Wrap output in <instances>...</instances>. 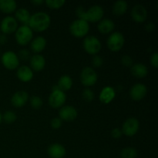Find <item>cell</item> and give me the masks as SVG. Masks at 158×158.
I'll list each match as a JSON object with an SVG mask.
<instances>
[{"label":"cell","mask_w":158,"mask_h":158,"mask_svg":"<svg viewBox=\"0 0 158 158\" xmlns=\"http://www.w3.org/2000/svg\"><path fill=\"white\" fill-rule=\"evenodd\" d=\"M47 41L43 36H36L35 38L32 39L30 43V48L33 52L35 54H40L43 52L46 47Z\"/></svg>","instance_id":"20"},{"label":"cell","mask_w":158,"mask_h":158,"mask_svg":"<svg viewBox=\"0 0 158 158\" xmlns=\"http://www.w3.org/2000/svg\"><path fill=\"white\" fill-rule=\"evenodd\" d=\"M8 42V38L5 34H0V45L6 44Z\"/></svg>","instance_id":"39"},{"label":"cell","mask_w":158,"mask_h":158,"mask_svg":"<svg viewBox=\"0 0 158 158\" xmlns=\"http://www.w3.org/2000/svg\"><path fill=\"white\" fill-rule=\"evenodd\" d=\"M78 19L86 21L87 23H97L103 19L104 10L100 5H94L90 8L85 10L83 6H79L76 10Z\"/></svg>","instance_id":"1"},{"label":"cell","mask_w":158,"mask_h":158,"mask_svg":"<svg viewBox=\"0 0 158 158\" xmlns=\"http://www.w3.org/2000/svg\"><path fill=\"white\" fill-rule=\"evenodd\" d=\"M44 2L45 1H43V0H32V1H31V3H32L33 6H40V5H43Z\"/></svg>","instance_id":"40"},{"label":"cell","mask_w":158,"mask_h":158,"mask_svg":"<svg viewBox=\"0 0 158 158\" xmlns=\"http://www.w3.org/2000/svg\"><path fill=\"white\" fill-rule=\"evenodd\" d=\"M125 38L120 32H113L106 40V46L111 52H119L123 47Z\"/></svg>","instance_id":"7"},{"label":"cell","mask_w":158,"mask_h":158,"mask_svg":"<svg viewBox=\"0 0 158 158\" xmlns=\"http://www.w3.org/2000/svg\"><path fill=\"white\" fill-rule=\"evenodd\" d=\"M92 65L94 68H100L103 65V60L101 56L95 55L92 58Z\"/></svg>","instance_id":"33"},{"label":"cell","mask_w":158,"mask_h":158,"mask_svg":"<svg viewBox=\"0 0 158 158\" xmlns=\"http://www.w3.org/2000/svg\"><path fill=\"white\" fill-rule=\"evenodd\" d=\"M18 57L19 59H21L22 60L26 61V60H28L29 59H30V53H29V52L26 49H21V50L19 51V52Z\"/></svg>","instance_id":"35"},{"label":"cell","mask_w":158,"mask_h":158,"mask_svg":"<svg viewBox=\"0 0 158 158\" xmlns=\"http://www.w3.org/2000/svg\"><path fill=\"white\" fill-rule=\"evenodd\" d=\"M2 120L5 123H7V124H11V123H13L16 120L17 116L13 111L7 110L2 114Z\"/></svg>","instance_id":"29"},{"label":"cell","mask_w":158,"mask_h":158,"mask_svg":"<svg viewBox=\"0 0 158 158\" xmlns=\"http://www.w3.org/2000/svg\"><path fill=\"white\" fill-rule=\"evenodd\" d=\"M51 24V18L49 14L45 12H37L31 15L28 26L37 32H42L48 29Z\"/></svg>","instance_id":"2"},{"label":"cell","mask_w":158,"mask_h":158,"mask_svg":"<svg viewBox=\"0 0 158 158\" xmlns=\"http://www.w3.org/2000/svg\"><path fill=\"white\" fill-rule=\"evenodd\" d=\"M29 101V94L24 90H19L15 92L11 98V103L16 108L24 106Z\"/></svg>","instance_id":"15"},{"label":"cell","mask_w":158,"mask_h":158,"mask_svg":"<svg viewBox=\"0 0 158 158\" xmlns=\"http://www.w3.org/2000/svg\"><path fill=\"white\" fill-rule=\"evenodd\" d=\"M66 101V93L58 89L57 86H52V92L49 97V106L54 109H59L64 106Z\"/></svg>","instance_id":"6"},{"label":"cell","mask_w":158,"mask_h":158,"mask_svg":"<svg viewBox=\"0 0 158 158\" xmlns=\"http://www.w3.org/2000/svg\"><path fill=\"white\" fill-rule=\"evenodd\" d=\"M1 63L2 66L9 70H15L19 66L18 55L12 51H6L2 55Z\"/></svg>","instance_id":"9"},{"label":"cell","mask_w":158,"mask_h":158,"mask_svg":"<svg viewBox=\"0 0 158 158\" xmlns=\"http://www.w3.org/2000/svg\"><path fill=\"white\" fill-rule=\"evenodd\" d=\"M63 125V121L60 117H55V118L52 119L50 122V126L52 129L54 130H58Z\"/></svg>","instance_id":"34"},{"label":"cell","mask_w":158,"mask_h":158,"mask_svg":"<svg viewBox=\"0 0 158 158\" xmlns=\"http://www.w3.org/2000/svg\"><path fill=\"white\" fill-rule=\"evenodd\" d=\"M16 76L19 80L23 83H28L32 80L34 73L32 69L29 66L23 65L17 69Z\"/></svg>","instance_id":"18"},{"label":"cell","mask_w":158,"mask_h":158,"mask_svg":"<svg viewBox=\"0 0 158 158\" xmlns=\"http://www.w3.org/2000/svg\"><path fill=\"white\" fill-rule=\"evenodd\" d=\"M48 155L51 158H63L66 156V151L64 146L60 143H52L48 148Z\"/></svg>","instance_id":"19"},{"label":"cell","mask_w":158,"mask_h":158,"mask_svg":"<svg viewBox=\"0 0 158 158\" xmlns=\"http://www.w3.org/2000/svg\"><path fill=\"white\" fill-rule=\"evenodd\" d=\"M127 9V2L124 1V0H118V1L115 2L113 5L112 12L114 15H117V16H121L126 13Z\"/></svg>","instance_id":"24"},{"label":"cell","mask_w":158,"mask_h":158,"mask_svg":"<svg viewBox=\"0 0 158 158\" xmlns=\"http://www.w3.org/2000/svg\"><path fill=\"white\" fill-rule=\"evenodd\" d=\"M15 39L19 46H27L33 39V31L29 26H21L15 32Z\"/></svg>","instance_id":"4"},{"label":"cell","mask_w":158,"mask_h":158,"mask_svg":"<svg viewBox=\"0 0 158 158\" xmlns=\"http://www.w3.org/2000/svg\"><path fill=\"white\" fill-rule=\"evenodd\" d=\"M78 116V112L74 106L66 105L60 108L59 111V117L62 121L71 122L76 120Z\"/></svg>","instance_id":"13"},{"label":"cell","mask_w":158,"mask_h":158,"mask_svg":"<svg viewBox=\"0 0 158 158\" xmlns=\"http://www.w3.org/2000/svg\"><path fill=\"white\" fill-rule=\"evenodd\" d=\"M2 114L1 111H0V124H1L2 121Z\"/></svg>","instance_id":"41"},{"label":"cell","mask_w":158,"mask_h":158,"mask_svg":"<svg viewBox=\"0 0 158 158\" xmlns=\"http://www.w3.org/2000/svg\"><path fill=\"white\" fill-rule=\"evenodd\" d=\"M148 9L143 5L137 4L131 9V18L134 22L137 23H144L148 18Z\"/></svg>","instance_id":"12"},{"label":"cell","mask_w":158,"mask_h":158,"mask_svg":"<svg viewBox=\"0 0 158 158\" xmlns=\"http://www.w3.org/2000/svg\"><path fill=\"white\" fill-rule=\"evenodd\" d=\"M148 88L143 83H136L130 90V97L134 101H140L147 96Z\"/></svg>","instance_id":"14"},{"label":"cell","mask_w":158,"mask_h":158,"mask_svg":"<svg viewBox=\"0 0 158 158\" xmlns=\"http://www.w3.org/2000/svg\"><path fill=\"white\" fill-rule=\"evenodd\" d=\"M29 63H30V68L32 71L35 72L43 70L46 64V59L41 54H34L33 56H32L29 59Z\"/></svg>","instance_id":"17"},{"label":"cell","mask_w":158,"mask_h":158,"mask_svg":"<svg viewBox=\"0 0 158 158\" xmlns=\"http://www.w3.org/2000/svg\"><path fill=\"white\" fill-rule=\"evenodd\" d=\"M140 129V122L135 117H130L127 119L123 123L121 131L122 134L127 137H134L137 134Z\"/></svg>","instance_id":"10"},{"label":"cell","mask_w":158,"mask_h":158,"mask_svg":"<svg viewBox=\"0 0 158 158\" xmlns=\"http://www.w3.org/2000/svg\"><path fill=\"white\" fill-rule=\"evenodd\" d=\"M82 97L83 100L86 102H91L94 100L95 95H94V91L89 88H86L82 92Z\"/></svg>","instance_id":"31"},{"label":"cell","mask_w":158,"mask_h":158,"mask_svg":"<svg viewBox=\"0 0 158 158\" xmlns=\"http://www.w3.org/2000/svg\"><path fill=\"white\" fill-rule=\"evenodd\" d=\"M73 83V79L69 76L63 75L59 79L56 86L59 89L65 93L66 91L69 90L72 88Z\"/></svg>","instance_id":"25"},{"label":"cell","mask_w":158,"mask_h":158,"mask_svg":"<svg viewBox=\"0 0 158 158\" xmlns=\"http://www.w3.org/2000/svg\"><path fill=\"white\" fill-rule=\"evenodd\" d=\"M138 153L134 148L132 147H127L123 148L120 152L121 158H137Z\"/></svg>","instance_id":"27"},{"label":"cell","mask_w":158,"mask_h":158,"mask_svg":"<svg viewBox=\"0 0 158 158\" xmlns=\"http://www.w3.org/2000/svg\"><path fill=\"white\" fill-rule=\"evenodd\" d=\"M83 47L88 54L97 55L102 49L101 42L95 35H87L83 41Z\"/></svg>","instance_id":"5"},{"label":"cell","mask_w":158,"mask_h":158,"mask_svg":"<svg viewBox=\"0 0 158 158\" xmlns=\"http://www.w3.org/2000/svg\"><path fill=\"white\" fill-rule=\"evenodd\" d=\"M150 61H151V66L154 68H155V69H157L158 67V53L157 52H154V53L151 56Z\"/></svg>","instance_id":"36"},{"label":"cell","mask_w":158,"mask_h":158,"mask_svg":"<svg viewBox=\"0 0 158 158\" xmlns=\"http://www.w3.org/2000/svg\"><path fill=\"white\" fill-rule=\"evenodd\" d=\"M17 29H18V22L13 16L7 15L4 17L0 23V32L5 35L15 32Z\"/></svg>","instance_id":"11"},{"label":"cell","mask_w":158,"mask_h":158,"mask_svg":"<svg viewBox=\"0 0 158 158\" xmlns=\"http://www.w3.org/2000/svg\"><path fill=\"white\" fill-rule=\"evenodd\" d=\"M122 64L126 67H131L134 65V60L132 57L129 55H123L120 60Z\"/></svg>","instance_id":"32"},{"label":"cell","mask_w":158,"mask_h":158,"mask_svg":"<svg viewBox=\"0 0 158 158\" xmlns=\"http://www.w3.org/2000/svg\"><path fill=\"white\" fill-rule=\"evenodd\" d=\"M145 29L149 32H154V31L155 30V25H154V23H152V22H150V23H148V24L145 26Z\"/></svg>","instance_id":"38"},{"label":"cell","mask_w":158,"mask_h":158,"mask_svg":"<svg viewBox=\"0 0 158 158\" xmlns=\"http://www.w3.org/2000/svg\"><path fill=\"white\" fill-rule=\"evenodd\" d=\"M45 4L51 9H59L66 4L65 0H46Z\"/></svg>","instance_id":"28"},{"label":"cell","mask_w":158,"mask_h":158,"mask_svg":"<svg viewBox=\"0 0 158 158\" xmlns=\"http://www.w3.org/2000/svg\"><path fill=\"white\" fill-rule=\"evenodd\" d=\"M30 16L29 11L25 8H20L16 9L15 12V19L16 21H19L20 23H23V26H28Z\"/></svg>","instance_id":"26"},{"label":"cell","mask_w":158,"mask_h":158,"mask_svg":"<svg viewBox=\"0 0 158 158\" xmlns=\"http://www.w3.org/2000/svg\"><path fill=\"white\" fill-rule=\"evenodd\" d=\"M97 29L102 34H111L115 29V23L109 19H103L99 22Z\"/></svg>","instance_id":"21"},{"label":"cell","mask_w":158,"mask_h":158,"mask_svg":"<svg viewBox=\"0 0 158 158\" xmlns=\"http://www.w3.org/2000/svg\"><path fill=\"white\" fill-rule=\"evenodd\" d=\"M116 97V91L113 86H106L101 89L99 95V100L103 104L111 103Z\"/></svg>","instance_id":"16"},{"label":"cell","mask_w":158,"mask_h":158,"mask_svg":"<svg viewBox=\"0 0 158 158\" xmlns=\"http://www.w3.org/2000/svg\"><path fill=\"white\" fill-rule=\"evenodd\" d=\"M111 137L114 139H120L122 137L123 134H122V131L120 128L116 127L111 131Z\"/></svg>","instance_id":"37"},{"label":"cell","mask_w":158,"mask_h":158,"mask_svg":"<svg viewBox=\"0 0 158 158\" xmlns=\"http://www.w3.org/2000/svg\"><path fill=\"white\" fill-rule=\"evenodd\" d=\"M29 102H30V105L33 109H40L42 107L43 104V101L42 98L39 96H32L30 99H29Z\"/></svg>","instance_id":"30"},{"label":"cell","mask_w":158,"mask_h":158,"mask_svg":"<svg viewBox=\"0 0 158 158\" xmlns=\"http://www.w3.org/2000/svg\"><path fill=\"white\" fill-rule=\"evenodd\" d=\"M80 82L86 87H89L97 83L98 75L94 68L86 66L80 73Z\"/></svg>","instance_id":"8"},{"label":"cell","mask_w":158,"mask_h":158,"mask_svg":"<svg viewBox=\"0 0 158 158\" xmlns=\"http://www.w3.org/2000/svg\"><path fill=\"white\" fill-rule=\"evenodd\" d=\"M89 31V24L86 21L80 19L74 20L69 26V32L71 35L76 38L86 37Z\"/></svg>","instance_id":"3"},{"label":"cell","mask_w":158,"mask_h":158,"mask_svg":"<svg viewBox=\"0 0 158 158\" xmlns=\"http://www.w3.org/2000/svg\"><path fill=\"white\" fill-rule=\"evenodd\" d=\"M17 9V3L14 0H0V11L5 14H12Z\"/></svg>","instance_id":"23"},{"label":"cell","mask_w":158,"mask_h":158,"mask_svg":"<svg viewBox=\"0 0 158 158\" xmlns=\"http://www.w3.org/2000/svg\"><path fill=\"white\" fill-rule=\"evenodd\" d=\"M131 73L137 78H144L148 74V68L143 63H135L131 67Z\"/></svg>","instance_id":"22"}]
</instances>
